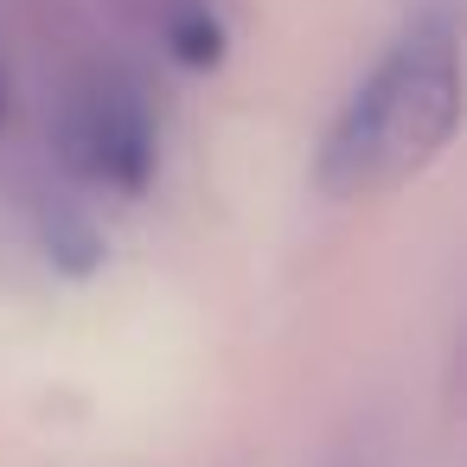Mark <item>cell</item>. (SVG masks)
<instances>
[{"instance_id":"3957f363","label":"cell","mask_w":467,"mask_h":467,"mask_svg":"<svg viewBox=\"0 0 467 467\" xmlns=\"http://www.w3.org/2000/svg\"><path fill=\"white\" fill-rule=\"evenodd\" d=\"M46 244H52V263H58V269H71V275H90V269H97V256H103L97 231H90L84 218H71V212L46 224Z\"/></svg>"},{"instance_id":"277c9868","label":"cell","mask_w":467,"mask_h":467,"mask_svg":"<svg viewBox=\"0 0 467 467\" xmlns=\"http://www.w3.org/2000/svg\"><path fill=\"white\" fill-rule=\"evenodd\" d=\"M173 52H180L186 65H212V58L224 52V33H218V20H212L205 7L180 14V20H173Z\"/></svg>"},{"instance_id":"5b68a950","label":"cell","mask_w":467,"mask_h":467,"mask_svg":"<svg viewBox=\"0 0 467 467\" xmlns=\"http://www.w3.org/2000/svg\"><path fill=\"white\" fill-rule=\"evenodd\" d=\"M0 122H7V78H0Z\"/></svg>"},{"instance_id":"6da1fadb","label":"cell","mask_w":467,"mask_h":467,"mask_svg":"<svg viewBox=\"0 0 467 467\" xmlns=\"http://www.w3.org/2000/svg\"><path fill=\"white\" fill-rule=\"evenodd\" d=\"M461 129V33L448 14L416 20L339 109L320 148L327 192H378L429 167Z\"/></svg>"},{"instance_id":"7a4b0ae2","label":"cell","mask_w":467,"mask_h":467,"mask_svg":"<svg viewBox=\"0 0 467 467\" xmlns=\"http://www.w3.org/2000/svg\"><path fill=\"white\" fill-rule=\"evenodd\" d=\"M58 148H65L71 173H84L90 186L141 192L154 180V161H161V129H154L148 97L129 78L109 71V78H90L71 97L65 129H58Z\"/></svg>"}]
</instances>
